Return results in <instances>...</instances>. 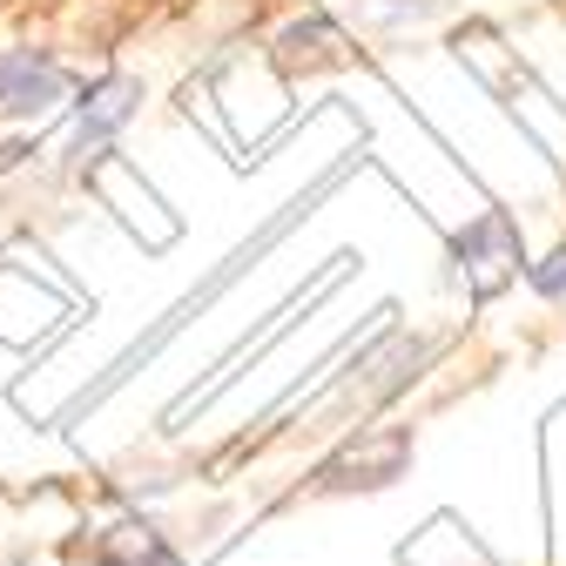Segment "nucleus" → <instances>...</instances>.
Here are the masks:
<instances>
[{"instance_id": "1", "label": "nucleus", "mask_w": 566, "mask_h": 566, "mask_svg": "<svg viewBox=\"0 0 566 566\" xmlns=\"http://www.w3.org/2000/svg\"><path fill=\"white\" fill-rule=\"evenodd\" d=\"M61 95H67V75L54 54H41V48L0 54V122H41L61 108Z\"/></svg>"}, {"instance_id": "2", "label": "nucleus", "mask_w": 566, "mask_h": 566, "mask_svg": "<svg viewBox=\"0 0 566 566\" xmlns=\"http://www.w3.org/2000/svg\"><path fill=\"white\" fill-rule=\"evenodd\" d=\"M135 102H142V82L135 75H108V82H95L88 95H82V128H75V156H88V149H102V142L135 115Z\"/></svg>"}, {"instance_id": "3", "label": "nucleus", "mask_w": 566, "mask_h": 566, "mask_svg": "<svg viewBox=\"0 0 566 566\" xmlns=\"http://www.w3.org/2000/svg\"><path fill=\"white\" fill-rule=\"evenodd\" d=\"M533 283H539L546 297H566V250H553V256H546V263L533 270Z\"/></svg>"}]
</instances>
